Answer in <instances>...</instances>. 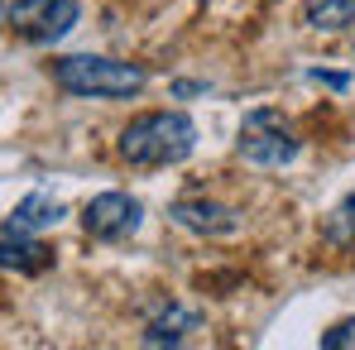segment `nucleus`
<instances>
[{
  "mask_svg": "<svg viewBox=\"0 0 355 350\" xmlns=\"http://www.w3.org/2000/svg\"><path fill=\"white\" fill-rule=\"evenodd\" d=\"M307 82L331 87V91H346V87H351V72H322V67H312V72H307Z\"/></svg>",
  "mask_w": 355,
  "mask_h": 350,
  "instance_id": "nucleus-13",
  "label": "nucleus"
},
{
  "mask_svg": "<svg viewBox=\"0 0 355 350\" xmlns=\"http://www.w3.org/2000/svg\"><path fill=\"white\" fill-rule=\"evenodd\" d=\"M355 346V317L336 322L331 331H322V350H351Z\"/></svg>",
  "mask_w": 355,
  "mask_h": 350,
  "instance_id": "nucleus-12",
  "label": "nucleus"
},
{
  "mask_svg": "<svg viewBox=\"0 0 355 350\" xmlns=\"http://www.w3.org/2000/svg\"><path fill=\"white\" fill-rule=\"evenodd\" d=\"M0 269L10 274H44L53 269V250L34 235H0Z\"/></svg>",
  "mask_w": 355,
  "mask_h": 350,
  "instance_id": "nucleus-8",
  "label": "nucleus"
},
{
  "mask_svg": "<svg viewBox=\"0 0 355 350\" xmlns=\"http://www.w3.org/2000/svg\"><path fill=\"white\" fill-rule=\"evenodd\" d=\"M327 240H331V245H355V192L331 211V221H327Z\"/></svg>",
  "mask_w": 355,
  "mask_h": 350,
  "instance_id": "nucleus-11",
  "label": "nucleus"
},
{
  "mask_svg": "<svg viewBox=\"0 0 355 350\" xmlns=\"http://www.w3.org/2000/svg\"><path fill=\"white\" fill-rule=\"evenodd\" d=\"M168 221H173L178 231H192V235H236L245 226V216H240L236 207H226V202H216V197H178L173 207H168Z\"/></svg>",
  "mask_w": 355,
  "mask_h": 350,
  "instance_id": "nucleus-6",
  "label": "nucleus"
},
{
  "mask_svg": "<svg viewBox=\"0 0 355 350\" xmlns=\"http://www.w3.org/2000/svg\"><path fill=\"white\" fill-rule=\"evenodd\" d=\"M302 24L312 34H341L355 24V0H307L302 5Z\"/></svg>",
  "mask_w": 355,
  "mask_h": 350,
  "instance_id": "nucleus-10",
  "label": "nucleus"
},
{
  "mask_svg": "<svg viewBox=\"0 0 355 350\" xmlns=\"http://www.w3.org/2000/svg\"><path fill=\"white\" fill-rule=\"evenodd\" d=\"M5 24H10V5L0 0V29H5Z\"/></svg>",
  "mask_w": 355,
  "mask_h": 350,
  "instance_id": "nucleus-15",
  "label": "nucleus"
},
{
  "mask_svg": "<svg viewBox=\"0 0 355 350\" xmlns=\"http://www.w3.org/2000/svg\"><path fill=\"white\" fill-rule=\"evenodd\" d=\"M53 82L67 96L120 101V96H139L149 87V67L125 58H101V53H67V58L53 62Z\"/></svg>",
  "mask_w": 355,
  "mask_h": 350,
  "instance_id": "nucleus-2",
  "label": "nucleus"
},
{
  "mask_svg": "<svg viewBox=\"0 0 355 350\" xmlns=\"http://www.w3.org/2000/svg\"><path fill=\"white\" fill-rule=\"evenodd\" d=\"M144 221V207L130 197V192H96L87 207H82V231L101 245H120L139 231Z\"/></svg>",
  "mask_w": 355,
  "mask_h": 350,
  "instance_id": "nucleus-5",
  "label": "nucleus"
},
{
  "mask_svg": "<svg viewBox=\"0 0 355 350\" xmlns=\"http://www.w3.org/2000/svg\"><path fill=\"white\" fill-rule=\"evenodd\" d=\"M192 331H202V312L168 302V307H164V312L144 326V346H182Z\"/></svg>",
  "mask_w": 355,
  "mask_h": 350,
  "instance_id": "nucleus-9",
  "label": "nucleus"
},
{
  "mask_svg": "<svg viewBox=\"0 0 355 350\" xmlns=\"http://www.w3.org/2000/svg\"><path fill=\"white\" fill-rule=\"evenodd\" d=\"M197 149V120L187 111H144L116 139V154L130 168H168Z\"/></svg>",
  "mask_w": 355,
  "mask_h": 350,
  "instance_id": "nucleus-1",
  "label": "nucleus"
},
{
  "mask_svg": "<svg viewBox=\"0 0 355 350\" xmlns=\"http://www.w3.org/2000/svg\"><path fill=\"white\" fill-rule=\"evenodd\" d=\"M197 91H207V82H173V96H197Z\"/></svg>",
  "mask_w": 355,
  "mask_h": 350,
  "instance_id": "nucleus-14",
  "label": "nucleus"
},
{
  "mask_svg": "<svg viewBox=\"0 0 355 350\" xmlns=\"http://www.w3.org/2000/svg\"><path fill=\"white\" fill-rule=\"evenodd\" d=\"M77 19H82L77 0H15L10 5V29L34 49H53L77 29Z\"/></svg>",
  "mask_w": 355,
  "mask_h": 350,
  "instance_id": "nucleus-4",
  "label": "nucleus"
},
{
  "mask_svg": "<svg viewBox=\"0 0 355 350\" xmlns=\"http://www.w3.org/2000/svg\"><path fill=\"white\" fill-rule=\"evenodd\" d=\"M240 159L254 168H288L302 154V139L288 130V120L279 111H250L240 120V139H236Z\"/></svg>",
  "mask_w": 355,
  "mask_h": 350,
  "instance_id": "nucleus-3",
  "label": "nucleus"
},
{
  "mask_svg": "<svg viewBox=\"0 0 355 350\" xmlns=\"http://www.w3.org/2000/svg\"><path fill=\"white\" fill-rule=\"evenodd\" d=\"M62 221V202L49 192H29L10 216H5V235H39Z\"/></svg>",
  "mask_w": 355,
  "mask_h": 350,
  "instance_id": "nucleus-7",
  "label": "nucleus"
}]
</instances>
